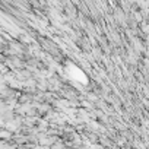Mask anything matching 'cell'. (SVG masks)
Instances as JSON below:
<instances>
[{"instance_id":"cell-2","label":"cell","mask_w":149,"mask_h":149,"mask_svg":"<svg viewBox=\"0 0 149 149\" xmlns=\"http://www.w3.org/2000/svg\"><path fill=\"white\" fill-rule=\"evenodd\" d=\"M18 124H19L18 121H13V123H12V121H9V130H16V129L19 127Z\"/></svg>"},{"instance_id":"cell-3","label":"cell","mask_w":149,"mask_h":149,"mask_svg":"<svg viewBox=\"0 0 149 149\" xmlns=\"http://www.w3.org/2000/svg\"><path fill=\"white\" fill-rule=\"evenodd\" d=\"M0 136H2L3 139H9V136H10V132H2V133H0Z\"/></svg>"},{"instance_id":"cell-1","label":"cell","mask_w":149,"mask_h":149,"mask_svg":"<svg viewBox=\"0 0 149 149\" xmlns=\"http://www.w3.org/2000/svg\"><path fill=\"white\" fill-rule=\"evenodd\" d=\"M67 72H69L70 78H72L73 81H78V82L86 84V76L84 74V72H82L79 67H76L74 64H69V66H67Z\"/></svg>"}]
</instances>
